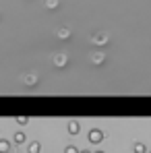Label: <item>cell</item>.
<instances>
[{"mask_svg": "<svg viewBox=\"0 0 151 153\" xmlns=\"http://www.w3.org/2000/svg\"><path fill=\"white\" fill-rule=\"evenodd\" d=\"M68 132H71V134H77V132H79V124H77V122H71V126H68Z\"/></svg>", "mask_w": 151, "mask_h": 153, "instance_id": "277c9868", "label": "cell"}, {"mask_svg": "<svg viewBox=\"0 0 151 153\" xmlns=\"http://www.w3.org/2000/svg\"><path fill=\"white\" fill-rule=\"evenodd\" d=\"M97 153H103V151H97Z\"/></svg>", "mask_w": 151, "mask_h": 153, "instance_id": "9c48e42d", "label": "cell"}, {"mask_svg": "<svg viewBox=\"0 0 151 153\" xmlns=\"http://www.w3.org/2000/svg\"><path fill=\"white\" fill-rule=\"evenodd\" d=\"M79 153H89V151H79Z\"/></svg>", "mask_w": 151, "mask_h": 153, "instance_id": "ba28073f", "label": "cell"}, {"mask_svg": "<svg viewBox=\"0 0 151 153\" xmlns=\"http://www.w3.org/2000/svg\"><path fill=\"white\" fill-rule=\"evenodd\" d=\"M64 153H79V149H77V147H66Z\"/></svg>", "mask_w": 151, "mask_h": 153, "instance_id": "52a82bcc", "label": "cell"}, {"mask_svg": "<svg viewBox=\"0 0 151 153\" xmlns=\"http://www.w3.org/2000/svg\"><path fill=\"white\" fill-rule=\"evenodd\" d=\"M15 141H17V143H23V141H25V134H23V132H17V134H15Z\"/></svg>", "mask_w": 151, "mask_h": 153, "instance_id": "8992f818", "label": "cell"}, {"mask_svg": "<svg viewBox=\"0 0 151 153\" xmlns=\"http://www.w3.org/2000/svg\"><path fill=\"white\" fill-rule=\"evenodd\" d=\"M87 139H89L91 143H95V145H97V143H101L103 134H101V130H100V128H93V130L89 132V137H87Z\"/></svg>", "mask_w": 151, "mask_h": 153, "instance_id": "6da1fadb", "label": "cell"}, {"mask_svg": "<svg viewBox=\"0 0 151 153\" xmlns=\"http://www.w3.org/2000/svg\"><path fill=\"white\" fill-rule=\"evenodd\" d=\"M145 151H147V147H145L143 143H137V145H135V153H145Z\"/></svg>", "mask_w": 151, "mask_h": 153, "instance_id": "3957f363", "label": "cell"}, {"mask_svg": "<svg viewBox=\"0 0 151 153\" xmlns=\"http://www.w3.org/2000/svg\"><path fill=\"white\" fill-rule=\"evenodd\" d=\"M29 153H39V143H31L29 145Z\"/></svg>", "mask_w": 151, "mask_h": 153, "instance_id": "5b68a950", "label": "cell"}, {"mask_svg": "<svg viewBox=\"0 0 151 153\" xmlns=\"http://www.w3.org/2000/svg\"><path fill=\"white\" fill-rule=\"evenodd\" d=\"M8 149H10V145L6 141H0V153H8Z\"/></svg>", "mask_w": 151, "mask_h": 153, "instance_id": "7a4b0ae2", "label": "cell"}]
</instances>
